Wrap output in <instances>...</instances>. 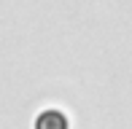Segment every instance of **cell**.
<instances>
[{
	"mask_svg": "<svg viewBox=\"0 0 132 129\" xmlns=\"http://www.w3.org/2000/svg\"><path fill=\"white\" fill-rule=\"evenodd\" d=\"M35 129H68V116L57 108H49L35 118Z\"/></svg>",
	"mask_w": 132,
	"mask_h": 129,
	"instance_id": "cell-1",
	"label": "cell"
}]
</instances>
